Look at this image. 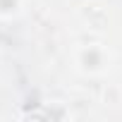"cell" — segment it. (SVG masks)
Listing matches in <instances>:
<instances>
[{
	"mask_svg": "<svg viewBox=\"0 0 122 122\" xmlns=\"http://www.w3.org/2000/svg\"><path fill=\"white\" fill-rule=\"evenodd\" d=\"M22 0H0V17H15L19 15Z\"/></svg>",
	"mask_w": 122,
	"mask_h": 122,
	"instance_id": "1",
	"label": "cell"
}]
</instances>
